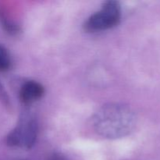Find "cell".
Instances as JSON below:
<instances>
[{
  "mask_svg": "<svg viewBox=\"0 0 160 160\" xmlns=\"http://www.w3.org/2000/svg\"><path fill=\"white\" fill-rule=\"evenodd\" d=\"M136 116L131 108L120 103H109L94 114V129L102 137L117 139L131 134L136 125Z\"/></svg>",
  "mask_w": 160,
  "mask_h": 160,
  "instance_id": "6da1fadb",
  "label": "cell"
},
{
  "mask_svg": "<svg viewBox=\"0 0 160 160\" xmlns=\"http://www.w3.org/2000/svg\"><path fill=\"white\" fill-rule=\"evenodd\" d=\"M121 19V7L119 2L109 0L103 3L101 9L88 17L84 24L88 32H98L117 26Z\"/></svg>",
  "mask_w": 160,
  "mask_h": 160,
  "instance_id": "7a4b0ae2",
  "label": "cell"
},
{
  "mask_svg": "<svg viewBox=\"0 0 160 160\" xmlns=\"http://www.w3.org/2000/svg\"><path fill=\"white\" fill-rule=\"evenodd\" d=\"M38 124L32 117L23 116L6 138V143L11 147L30 149L37 141Z\"/></svg>",
  "mask_w": 160,
  "mask_h": 160,
  "instance_id": "3957f363",
  "label": "cell"
},
{
  "mask_svg": "<svg viewBox=\"0 0 160 160\" xmlns=\"http://www.w3.org/2000/svg\"><path fill=\"white\" fill-rule=\"evenodd\" d=\"M45 93L44 87L35 81H28L21 86L20 90V99L22 103L29 105L38 101Z\"/></svg>",
  "mask_w": 160,
  "mask_h": 160,
  "instance_id": "277c9868",
  "label": "cell"
},
{
  "mask_svg": "<svg viewBox=\"0 0 160 160\" xmlns=\"http://www.w3.org/2000/svg\"><path fill=\"white\" fill-rule=\"evenodd\" d=\"M11 66V59L6 48L0 43V71L9 70Z\"/></svg>",
  "mask_w": 160,
  "mask_h": 160,
  "instance_id": "5b68a950",
  "label": "cell"
},
{
  "mask_svg": "<svg viewBox=\"0 0 160 160\" xmlns=\"http://www.w3.org/2000/svg\"><path fill=\"white\" fill-rule=\"evenodd\" d=\"M0 101L6 107H10V99L7 92L0 82Z\"/></svg>",
  "mask_w": 160,
  "mask_h": 160,
  "instance_id": "8992f818",
  "label": "cell"
},
{
  "mask_svg": "<svg viewBox=\"0 0 160 160\" xmlns=\"http://www.w3.org/2000/svg\"><path fill=\"white\" fill-rule=\"evenodd\" d=\"M50 160H67L63 156L60 154H58V153H55L52 156V157L50 158Z\"/></svg>",
  "mask_w": 160,
  "mask_h": 160,
  "instance_id": "52a82bcc",
  "label": "cell"
}]
</instances>
